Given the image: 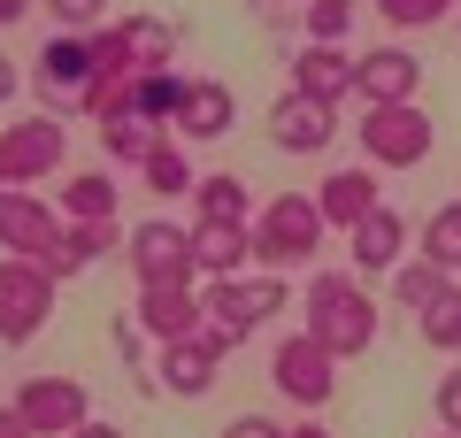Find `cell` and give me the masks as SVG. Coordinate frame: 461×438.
Returning <instances> with one entry per match:
<instances>
[{
    "mask_svg": "<svg viewBox=\"0 0 461 438\" xmlns=\"http://www.w3.org/2000/svg\"><path fill=\"white\" fill-rule=\"evenodd\" d=\"M193 200H200V215H208V224H247V215H254V185H247V178H230V169L200 178Z\"/></svg>",
    "mask_w": 461,
    "mask_h": 438,
    "instance_id": "22",
    "label": "cell"
},
{
    "mask_svg": "<svg viewBox=\"0 0 461 438\" xmlns=\"http://www.w3.org/2000/svg\"><path fill=\"white\" fill-rule=\"evenodd\" d=\"M323 208H315V193H277L262 215H254V261L262 269H277V277H293V269H308L315 254H323Z\"/></svg>",
    "mask_w": 461,
    "mask_h": 438,
    "instance_id": "2",
    "label": "cell"
},
{
    "mask_svg": "<svg viewBox=\"0 0 461 438\" xmlns=\"http://www.w3.org/2000/svg\"><path fill=\"white\" fill-rule=\"evenodd\" d=\"M154 139H162V131H154L139 108H123V115H108V123H100V146H108V162H147V146H154Z\"/></svg>",
    "mask_w": 461,
    "mask_h": 438,
    "instance_id": "27",
    "label": "cell"
},
{
    "mask_svg": "<svg viewBox=\"0 0 461 438\" xmlns=\"http://www.w3.org/2000/svg\"><path fill=\"white\" fill-rule=\"evenodd\" d=\"M0 438H32V423H23V415H16V400L0 407Z\"/></svg>",
    "mask_w": 461,
    "mask_h": 438,
    "instance_id": "37",
    "label": "cell"
},
{
    "mask_svg": "<svg viewBox=\"0 0 461 438\" xmlns=\"http://www.w3.org/2000/svg\"><path fill=\"white\" fill-rule=\"evenodd\" d=\"M415 331H423V346H438V354H461V285H446L438 300L415 315Z\"/></svg>",
    "mask_w": 461,
    "mask_h": 438,
    "instance_id": "30",
    "label": "cell"
},
{
    "mask_svg": "<svg viewBox=\"0 0 461 438\" xmlns=\"http://www.w3.org/2000/svg\"><path fill=\"white\" fill-rule=\"evenodd\" d=\"M123 39H131L139 69H169L177 62V23H162V16H123Z\"/></svg>",
    "mask_w": 461,
    "mask_h": 438,
    "instance_id": "26",
    "label": "cell"
},
{
    "mask_svg": "<svg viewBox=\"0 0 461 438\" xmlns=\"http://www.w3.org/2000/svg\"><path fill=\"white\" fill-rule=\"evenodd\" d=\"M254 261V224H193V269L200 277H239Z\"/></svg>",
    "mask_w": 461,
    "mask_h": 438,
    "instance_id": "18",
    "label": "cell"
},
{
    "mask_svg": "<svg viewBox=\"0 0 461 438\" xmlns=\"http://www.w3.org/2000/svg\"><path fill=\"white\" fill-rule=\"evenodd\" d=\"M415 85H423V62H415L408 47H369V54H354V93H362V108L415 100Z\"/></svg>",
    "mask_w": 461,
    "mask_h": 438,
    "instance_id": "14",
    "label": "cell"
},
{
    "mask_svg": "<svg viewBox=\"0 0 461 438\" xmlns=\"http://www.w3.org/2000/svg\"><path fill=\"white\" fill-rule=\"evenodd\" d=\"M185 85H193V78H177V69H139V78H131V108L147 115V123H169L177 100H185Z\"/></svg>",
    "mask_w": 461,
    "mask_h": 438,
    "instance_id": "25",
    "label": "cell"
},
{
    "mask_svg": "<svg viewBox=\"0 0 461 438\" xmlns=\"http://www.w3.org/2000/svg\"><path fill=\"white\" fill-rule=\"evenodd\" d=\"M354 139H362V154L377 169H415L430 154V115L415 108V100H384V108H362V123H354Z\"/></svg>",
    "mask_w": 461,
    "mask_h": 438,
    "instance_id": "4",
    "label": "cell"
},
{
    "mask_svg": "<svg viewBox=\"0 0 461 438\" xmlns=\"http://www.w3.org/2000/svg\"><path fill=\"white\" fill-rule=\"evenodd\" d=\"M346 239H354V269H369V277H393V261L408 254V224H400L384 200H377L354 231H346Z\"/></svg>",
    "mask_w": 461,
    "mask_h": 438,
    "instance_id": "19",
    "label": "cell"
},
{
    "mask_svg": "<svg viewBox=\"0 0 461 438\" xmlns=\"http://www.w3.org/2000/svg\"><path fill=\"white\" fill-rule=\"evenodd\" d=\"M293 93H308V100H330V108H339V100H354V54L346 47H300L293 54Z\"/></svg>",
    "mask_w": 461,
    "mask_h": 438,
    "instance_id": "17",
    "label": "cell"
},
{
    "mask_svg": "<svg viewBox=\"0 0 461 438\" xmlns=\"http://www.w3.org/2000/svg\"><path fill=\"white\" fill-rule=\"evenodd\" d=\"M269 8H300V0H269Z\"/></svg>",
    "mask_w": 461,
    "mask_h": 438,
    "instance_id": "42",
    "label": "cell"
},
{
    "mask_svg": "<svg viewBox=\"0 0 461 438\" xmlns=\"http://www.w3.org/2000/svg\"><path fill=\"white\" fill-rule=\"evenodd\" d=\"M215 438H285V423L277 415H230Z\"/></svg>",
    "mask_w": 461,
    "mask_h": 438,
    "instance_id": "34",
    "label": "cell"
},
{
    "mask_svg": "<svg viewBox=\"0 0 461 438\" xmlns=\"http://www.w3.org/2000/svg\"><path fill=\"white\" fill-rule=\"evenodd\" d=\"M285 438H330V431H323V423H293V431H285Z\"/></svg>",
    "mask_w": 461,
    "mask_h": 438,
    "instance_id": "41",
    "label": "cell"
},
{
    "mask_svg": "<svg viewBox=\"0 0 461 438\" xmlns=\"http://www.w3.org/2000/svg\"><path fill=\"white\" fill-rule=\"evenodd\" d=\"M415 8H423V23H438V16H454L461 0H415Z\"/></svg>",
    "mask_w": 461,
    "mask_h": 438,
    "instance_id": "40",
    "label": "cell"
},
{
    "mask_svg": "<svg viewBox=\"0 0 461 438\" xmlns=\"http://www.w3.org/2000/svg\"><path fill=\"white\" fill-rule=\"evenodd\" d=\"M69 438H131V431H115V423H93V415H85V423H77Z\"/></svg>",
    "mask_w": 461,
    "mask_h": 438,
    "instance_id": "38",
    "label": "cell"
},
{
    "mask_svg": "<svg viewBox=\"0 0 461 438\" xmlns=\"http://www.w3.org/2000/svg\"><path fill=\"white\" fill-rule=\"evenodd\" d=\"M0 185H8V162H0Z\"/></svg>",
    "mask_w": 461,
    "mask_h": 438,
    "instance_id": "43",
    "label": "cell"
},
{
    "mask_svg": "<svg viewBox=\"0 0 461 438\" xmlns=\"http://www.w3.org/2000/svg\"><path fill=\"white\" fill-rule=\"evenodd\" d=\"M223 331L215 324H200L193 339H169L162 346V392H177V400H200V392L215 385V370H223Z\"/></svg>",
    "mask_w": 461,
    "mask_h": 438,
    "instance_id": "11",
    "label": "cell"
},
{
    "mask_svg": "<svg viewBox=\"0 0 461 438\" xmlns=\"http://www.w3.org/2000/svg\"><path fill=\"white\" fill-rule=\"evenodd\" d=\"M85 39H93V78H108V85L139 78V54H131V39H123V23H100V32H85Z\"/></svg>",
    "mask_w": 461,
    "mask_h": 438,
    "instance_id": "28",
    "label": "cell"
},
{
    "mask_svg": "<svg viewBox=\"0 0 461 438\" xmlns=\"http://www.w3.org/2000/svg\"><path fill=\"white\" fill-rule=\"evenodd\" d=\"M269 139H277L285 154H323V146L339 139V108H330V100H308V93H285L277 108H269Z\"/></svg>",
    "mask_w": 461,
    "mask_h": 438,
    "instance_id": "13",
    "label": "cell"
},
{
    "mask_svg": "<svg viewBox=\"0 0 461 438\" xmlns=\"http://www.w3.org/2000/svg\"><path fill=\"white\" fill-rule=\"evenodd\" d=\"M16 93H23V69L8 62V54H0V108H8V100H16Z\"/></svg>",
    "mask_w": 461,
    "mask_h": 438,
    "instance_id": "36",
    "label": "cell"
},
{
    "mask_svg": "<svg viewBox=\"0 0 461 438\" xmlns=\"http://www.w3.org/2000/svg\"><path fill=\"white\" fill-rule=\"evenodd\" d=\"M438 431H461V361L438 377Z\"/></svg>",
    "mask_w": 461,
    "mask_h": 438,
    "instance_id": "33",
    "label": "cell"
},
{
    "mask_svg": "<svg viewBox=\"0 0 461 438\" xmlns=\"http://www.w3.org/2000/svg\"><path fill=\"white\" fill-rule=\"evenodd\" d=\"M32 16V0H0V32H8V23H23Z\"/></svg>",
    "mask_w": 461,
    "mask_h": 438,
    "instance_id": "39",
    "label": "cell"
},
{
    "mask_svg": "<svg viewBox=\"0 0 461 438\" xmlns=\"http://www.w3.org/2000/svg\"><path fill=\"white\" fill-rule=\"evenodd\" d=\"M115 200L123 193H115L108 169H77V178L62 185V215L69 224H115Z\"/></svg>",
    "mask_w": 461,
    "mask_h": 438,
    "instance_id": "21",
    "label": "cell"
},
{
    "mask_svg": "<svg viewBox=\"0 0 461 438\" xmlns=\"http://www.w3.org/2000/svg\"><path fill=\"white\" fill-rule=\"evenodd\" d=\"M200 308H208V324L223 331V346H239L247 331H262L269 315L293 308V277L277 269H239V277H208V292H200Z\"/></svg>",
    "mask_w": 461,
    "mask_h": 438,
    "instance_id": "3",
    "label": "cell"
},
{
    "mask_svg": "<svg viewBox=\"0 0 461 438\" xmlns=\"http://www.w3.org/2000/svg\"><path fill=\"white\" fill-rule=\"evenodd\" d=\"M315 208H323L330 231H354L369 208H377V178H369V169H330V178L315 185Z\"/></svg>",
    "mask_w": 461,
    "mask_h": 438,
    "instance_id": "20",
    "label": "cell"
},
{
    "mask_svg": "<svg viewBox=\"0 0 461 438\" xmlns=\"http://www.w3.org/2000/svg\"><path fill=\"white\" fill-rule=\"evenodd\" d=\"M446 285H454V277H446L438 261H423V254H415V261L400 254V261H393V308H408V315H423Z\"/></svg>",
    "mask_w": 461,
    "mask_h": 438,
    "instance_id": "23",
    "label": "cell"
},
{
    "mask_svg": "<svg viewBox=\"0 0 461 438\" xmlns=\"http://www.w3.org/2000/svg\"><path fill=\"white\" fill-rule=\"evenodd\" d=\"M438 438H461V431H438Z\"/></svg>",
    "mask_w": 461,
    "mask_h": 438,
    "instance_id": "45",
    "label": "cell"
},
{
    "mask_svg": "<svg viewBox=\"0 0 461 438\" xmlns=\"http://www.w3.org/2000/svg\"><path fill=\"white\" fill-rule=\"evenodd\" d=\"M369 8H377L393 32H423V8H415V0H369Z\"/></svg>",
    "mask_w": 461,
    "mask_h": 438,
    "instance_id": "35",
    "label": "cell"
},
{
    "mask_svg": "<svg viewBox=\"0 0 461 438\" xmlns=\"http://www.w3.org/2000/svg\"><path fill=\"white\" fill-rule=\"evenodd\" d=\"M300 331H308L330 361H354V354L377 346V300H369L346 269H315L308 300H300Z\"/></svg>",
    "mask_w": 461,
    "mask_h": 438,
    "instance_id": "1",
    "label": "cell"
},
{
    "mask_svg": "<svg viewBox=\"0 0 461 438\" xmlns=\"http://www.w3.org/2000/svg\"><path fill=\"white\" fill-rule=\"evenodd\" d=\"M54 315V277L39 261L8 254L0 261V346H32Z\"/></svg>",
    "mask_w": 461,
    "mask_h": 438,
    "instance_id": "6",
    "label": "cell"
},
{
    "mask_svg": "<svg viewBox=\"0 0 461 438\" xmlns=\"http://www.w3.org/2000/svg\"><path fill=\"white\" fill-rule=\"evenodd\" d=\"M85 78H93V39H85V32L47 39V47H39V62H32V85H39L47 100H77Z\"/></svg>",
    "mask_w": 461,
    "mask_h": 438,
    "instance_id": "16",
    "label": "cell"
},
{
    "mask_svg": "<svg viewBox=\"0 0 461 438\" xmlns=\"http://www.w3.org/2000/svg\"><path fill=\"white\" fill-rule=\"evenodd\" d=\"M123 261H131L139 285H193V231L169 224V215H147V224L123 231Z\"/></svg>",
    "mask_w": 461,
    "mask_h": 438,
    "instance_id": "5",
    "label": "cell"
},
{
    "mask_svg": "<svg viewBox=\"0 0 461 438\" xmlns=\"http://www.w3.org/2000/svg\"><path fill=\"white\" fill-rule=\"evenodd\" d=\"M269 385L293 407H323L330 392H339V361H330L308 331H293V339H277V354H269Z\"/></svg>",
    "mask_w": 461,
    "mask_h": 438,
    "instance_id": "8",
    "label": "cell"
},
{
    "mask_svg": "<svg viewBox=\"0 0 461 438\" xmlns=\"http://www.w3.org/2000/svg\"><path fill=\"white\" fill-rule=\"evenodd\" d=\"M354 16H362L354 0H300V23H308L315 47H346L354 39Z\"/></svg>",
    "mask_w": 461,
    "mask_h": 438,
    "instance_id": "29",
    "label": "cell"
},
{
    "mask_svg": "<svg viewBox=\"0 0 461 438\" xmlns=\"http://www.w3.org/2000/svg\"><path fill=\"white\" fill-rule=\"evenodd\" d=\"M47 16L62 23V32H100V23H108V0H47Z\"/></svg>",
    "mask_w": 461,
    "mask_h": 438,
    "instance_id": "32",
    "label": "cell"
},
{
    "mask_svg": "<svg viewBox=\"0 0 461 438\" xmlns=\"http://www.w3.org/2000/svg\"><path fill=\"white\" fill-rule=\"evenodd\" d=\"M139 169H147V193H162V200H177V193H193V185H200L193 162H185V146H169V131L147 146V162H139Z\"/></svg>",
    "mask_w": 461,
    "mask_h": 438,
    "instance_id": "24",
    "label": "cell"
},
{
    "mask_svg": "<svg viewBox=\"0 0 461 438\" xmlns=\"http://www.w3.org/2000/svg\"><path fill=\"white\" fill-rule=\"evenodd\" d=\"M69 154V131L54 115H23V123L0 131V162H8V185H47Z\"/></svg>",
    "mask_w": 461,
    "mask_h": 438,
    "instance_id": "9",
    "label": "cell"
},
{
    "mask_svg": "<svg viewBox=\"0 0 461 438\" xmlns=\"http://www.w3.org/2000/svg\"><path fill=\"white\" fill-rule=\"evenodd\" d=\"M454 32H461V8H454Z\"/></svg>",
    "mask_w": 461,
    "mask_h": 438,
    "instance_id": "44",
    "label": "cell"
},
{
    "mask_svg": "<svg viewBox=\"0 0 461 438\" xmlns=\"http://www.w3.org/2000/svg\"><path fill=\"white\" fill-rule=\"evenodd\" d=\"M423 261H438L446 277L461 269V200H446V208L423 224Z\"/></svg>",
    "mask_w": 461,
    "mask_h": 438,
    "instance_id": "31",
    "label": "cell"
},
{
    "mask_svg": "<svg viewBox=\"0 0 461 438\" xmlns=\"http://www.w3.org/2000/svg\"><path fill=\"white\" fill-rule=\"evenodd\" d=\"M131 324L147 331L154 346H169V339H193V331L208 324V308H200V292H193V285H139Z\"/></svg>",
    "mask_w": 461,
    "mask_h": 438,
    "instance_id": "12",
    "label": "cell"
},
{
    "mask_svg": "<svg viewBox=\"0 0 461 438\" xmlns=\"http://www.w3.org/2000/svg\"><path fill=\"white\" fill-rule=\"evenodd\" d=\"M16 415L32 423V438H69L85 415H93V400H85L77 377H23L16 385Z\"/></svg>",
    "mask_w": 461,
    "mask_h": 438,
    "instance_id": "10",
    "label": "cell"
},
{
    "mask_svg": "<svg viewBox=\"0 0 461 438\" xmlns=\"http://www.w3.org/2000/svg\"><path fill=\"white\" fill-rule=\"evenodd\" d=\"M230 123H239V100H230V85H215V78H193V85H185V100H177V115H169V131L193 139V146L223 139Z\"/></svg>",
    "mask_w": 461,
    "mask_h": 438,
    "instance_id": "15",
    "label": "cell"
},
{
    "mask_svg": "<svg viewBox=\"0 0 461 438\" xmlns=\"http://www.w3.org/2000/svg\"><path fill=\"white\" fill-rule=\"evenodd\" d=\"M62 224L69 215L54 208L47 193H23V185H0V246L23 261H47L54 246H62Z\"/></svg>",
    "mask_w": 461,
    "mask_h": 438,
    "instance_id": "7",
    "label": "cell"
}]
</instances>
